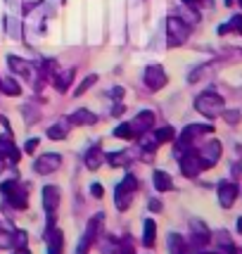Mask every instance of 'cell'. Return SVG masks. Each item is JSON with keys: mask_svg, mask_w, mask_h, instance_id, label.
Returning <instances> with one entry per match:
<instances>
[{"mask_svg": "<svg viewBox=\"0 0 242 254\" xmlns=\"http://www.w3.org/2000/svg\"><path fill=\"white\" fill-rule=\"evenodd\" d=\"M102 254H121V247L114 240H107V243L102 245Z\"/></svg>", "mask_w": 242, "mask_h": 254, "instance_id": "44dd1931", "label": "cell"}, {"mask_svg": "<svg viewBox=\"0 0 242 254\" xmlns=\"http://www.w3.org/2000/svg\"><path fill=\"white\" fill-rule=\"evenodd\" d=\"M107 159H110L112 166H123L131 162V155H128V152H117V155H110Z\"/></svg>", "mask_w": 242, "mask_h": 254, "instance_id": "2e32d148", "label": "cell"}, {"mask_svg": "<svg viewBox=\"0 0 242 254\" xmlns=\"http://www.w3.org/2000/svg\"><path fill=\"white\" fill-rule=\"evenodd\" d=\"M90 192H93V195H95V197H102V186H100V183H95V186H93V188H90Z\"/></svg>", "mask_w": 242, "mask_h": 254, "instance_id": "d4e9b609", "label": "cell"}, {"mask_svg": "<svg viewBox=\"0 0 242 254\" xmlns=\"http://www.w3.org/2000/svg\"><path fill=\"white\" fill-rule=\"evenodd\" d=\"M0 192L7 197L10 204H14L17 209H26V190L19 188V183L17 181H5L2 186H0Z\"/></svg>", "mask_w": 242, "mask_h": 254, "instance_id": "7a4b0ae2", "label": "cell"}, {"mask_svg": "<svg viewBox=\"0 0 242 254\" xmlns=\"http://www.w3.org/2000/svg\"><path fill=\"white\" fill-rule=\"evenodd\" d=\"M112 95H114L117 100H121V98H123V88H114V90H112Z\"/></svg>", "mask_w": 242, "mask_h": 254, "instance_id": "484cf974", "label": "cell"}, {"mask_svg": "<svg viewBox=\"0 0 242 254\" xmlns=\"http://www.w3.org/2000/svg\"><path fill=\"white\" fill-rule=\"evenodd\" d=\"M7 64H10V69H12V74L14 76H22V78H29L33 83V66L26 62V60H22V57H14V55H10L7 57Z\"/></svg>", "mask_w": 242, "mask_h": 254, "instance_id": "52a82bcc", "label": "cell"}, {"mask_svg": "<svg viewBox=\"0 0 242 254\" xmlns=\"http://www.w3.org/2000/svg\"><path fill=\"white\" fill-rule=\"evenodd\" d=\"M24 147H26V152H33V147H38V138H31V140L24 145Z\"/></svg>", "mask_w": 242, "mask_h": 254, "instance_id": "cb8c5ba5", "label": "cell"}, {"mask_svg": "<svg viewBox=\"0 0 242 254\" xmlns=\"http://www.w3.org/2000/svg\"><path fill=\"white\" fill-rule=\"evenodd\" d=\"M100 164H102V152H100V147L88 150V155H86V166H88V169H98Z\"/></svg>", "mask_w": 242, "mask_h": 254, "instance_id": "4fadbf2b", "label": "cell"}, {"mask_svg": "<svg viewBox=\"0 0 242 254\" xmlns=\"http://www.w3.org/2000/svg\"><path fill=\"white\" fill-rule=\"evenodd\" d=\"M135 178L133 176H126L121 181L117 190H114V202H117V209L119 211H126L131 207V199H133V192H135Z\"/></svg>", "mask_w": 242, "mask_h": 254, "instance_id": "6da1fadb", "label": "cell"}, {"mask_svg": "<svg viewBox=\"0 0 242 254\" xmlns=\"http://www.w3.org/2000/svg\"><path fill=\"white\" fill-rule=\"evenodd\" d=\"M71 81H74V71L69 69V71H62V74H55V76H53V86H55L60 93H66L69 86H71Z\"/></svg>", "mask_w": 242, "mask_h": 254, "instance_id": "9c48e42d", "label": "cell"}, {"mask_svg": "<svg viewBox=\"0 0 242 254\" xmlns=\"http://www.w3.org/2000/svg\"><path fill=\"white\" fill-rule=\"evenodd\" d=\"M166 138H171V128H162V131L157 133V140H159V143H164Z\"/></svg>", "mask_w": 242, "mask_h": 254, "instance_id": "603a6c76", "label": "cell"}, {"mask_svg": "<svg viewBox=\"0 0 242 254\" xmlns=\"http://www.w3.org/2000/svg\"><path fill=\"white\" fill-rule=\"evenodd\" d=\"M152 122H154V117H152V112H140L135 119L131 122V126L135 128V133L140 135L143 131H150V126H152Z\"/></svg>", "mask_w": 242, "mask_h": 254, "instance_id": "ba28073f", "label": "cell"}, {"mask_svg": "<svg viewBox=\"0 0 242 254\" xmlns=\"http://www.w3.org/2000/svg\"><path fill=\"white\" fill-rule=\"evenodd\" d=\"M7 5H10V10H14V7L19 5V0H7Z\"/></svg>", "mask_w": 242, "mask_h": 254, "instance_id": "4316f807", "label": "cell"}, {"mask_svg": "<svg viewBox=\"0 0 242 254\" xmlns=\"http://www.w3.org/2000/svg\"><path fill=\"white\" fill-rule=\"evenodd\" d=\"M12 245H14V233L0 228V247H12Z\"/></svg>", "mask_w": 242, "mask_h": 254, "instance_id": "d6986e66", "label": "cell"}, {"mask_svg": "<svg viewBox=\"0 0 242 254\" xmlns=\"http://www.w3.org/2000/svg\"><path fill=\"white\" fill-rule=\"evenodd\" d=\"M114 135H117V138H121V140H133V138H138V133H135V128L131 126V122L121 124L119 128L114 131Z\"/></svg>", "mask_w": 242, "mask_h": 254, "instance_id": "7c38bea8", "label": "cell"}, {"mask_svg": "<svg viewBox=\"0 0 242 254\" xmlns=\"http://www.w3.org/2000/svg\"><path fill=\"white\" fill-rule=\"evenodd\" d=\"M0 90H2L5 95H19V93H22V86L17 83L14 76H7V78H0Z\"/></svg>", "mask_w": 242, "mask_h": 254, "instance_id": "8fae6325", "label": "cell"}, {"mask_svg": "<svg viewBox=\"0 0 242 254\" xmlns=\"http://www.w3.org/2000/svg\"><path fill=\"white\" fill-rule=\"evenodd\" d=\"M57 204H60V192H57L55 186H45L43 188V207L45 214H48V231H53V216L57 211Z\"/></svg>", "mask_w": 242, "mask_h": 254, "instance_id": "3957f363", "label": "cell"}, {"mask_svg": "<svg viewBox=\"0 0 242 254\" xmlns=\"http://www.w3.org/2000/svg\"><path fill=\"white\" fill-rule=\"evenodd\" d=\"M48 254H62V233L60 231H50V247H48Z\"/></svg>", "mask_w": 242, "mask_h": 254, "instance_id": "5bb4252c", "label": "cell"}, {"mask_svg": "<svg viewBox=\"0 0 242 254\" xmlns=\"http://www.w3.org/2000/svg\"><path fill=\"white\" fill-rule=\"evenodd\" d=\"M145 83H147V88H150V90H159V88H164V83H166V74H164V69H162L159 64L147 66V71H145Z\"/></svg>", "mask_w": 242, "mask_h": 254, "instance_id": "8992f818", "label": "cell"}, {"mask_svg": "<svg viewBox=\"0 0 242 254\" xmlns=\"http://www.w3.org/2000/svg\"><path fill=\"white\" fill-rule=\"evenodd\" d=\"M48 138H50V140H64L66 138V126L64 124H55V126H50V128H48Z\"/></svg>", "mask_w": 242, "mask_h": 254, "instance_id": "9a60e30c", "label": "cell"}, {"mask_svg": "<svg viewBox=\"0 0 242 254\" xmlns=\"http://www.w3.org/2000/svg\"><path fill=\"white\" fill-rule=\"evenodd\" d=\"M166 29H169V45H171V48H174V45H181L183 41H185L187 29L181 24V19H178V17H169Z\"/></svg>", "mask_w": 242, "mask_h": 254, "instance_id": "277c9868", "label": "cell"}, {"mask_svg": "<svg viewBox=\"0 0 242 254\" xmlns=\"http://www.w3.org/2000/svg\"><path fill=\"white\" fill-rule=\"evenodd\" d=\"M69 122L74 124V126H81V124H95L98 122V117L88 110H76L71 117H69Z\"/></svg>", "mask_w": 242, "mask_h": 254, "instance_id": "30bf717a", "label": "cell"}, {"mask_svg": "<svg viewBox=\"0 0 242 254\" xmlns=\"http://www.w3.org/2000/svg\"><path fill=\"white\" fill-rule=\"evenodd\" d=\"M119 247H121V254H135V247H133L131 238H123V243H121Z\"/></svg>", "mask_w": 242, "mask_h": 254, "instance_id": "7402d4cb", "label": "cell"}, {"mask_svg": "<svg viewBox=\"0 0 242 254\" xmlns=\"http://www.w3.org/2000/svg\"><path fill=\"white\" fill-rule=\"evenodd\" d=\"M154 186H157V190H166L171 186V181H169L162 171H157V174H154Z\"/></svg>", "mask_w": 242, "mask_h": 254, "instance_id": "ffe728a7", "label": "cell"}, {"mask_svg": "<svg viewBox=\"0 0 242 254\" xmlns=\"http://www.w3.org/2000/svg\"><path fill=\"white\" fill-rule=\"evenodd\" d=\"M60 164H62V157H60V155H41L38 159H36L33 169H36V174L48 176V174H53Z\"/></svg>", "mask_w": 242, "mask_h": 254, "instance_id": "5b68a950", "label": "cell"}, {"mask_svg": "<svg viewBox=\"0 0 242 254\" xmlns=\"http://www.w3.org/2000/svg\"><path fill=\"white\" fill-rule=\"evenodd\" d=\"M14 254H31V252H29L26 247H17V252H14Z\"/></svg>", "mask_w": 242, "mask_h": 254, "instance_id": "83f0119b", "label": "cell"}, {"mask_svg": "<svg viewBox=\"0 0 242 254\" xmlns=\"http://www.w3.org/2000/svg\"><path fill=\"white\" fill-rule=\"evenodd\" d=\"M154 223L152 221H147L145 223V233H143V243L147 245V247H152V243H154Z\"/></svg>", "mask_w": 242, "mask_h": 254, "instance_id": "e0dca14e", "label": "cell"}, {"mask_svg": "<svg viewBox=\"0 0 242 254\" xmlns=\"http://www.w3.org/2000/svg\"><path fill=\"white\" fill-rule=\"evenodd\" d=\"M95 81H98V76H95V74H93V76H88V78H83V81H81V86L74 90V95H83V93H86V90H88Z\"/></svg>", "mask_w": 242, "mask_h": 254, "instance_id": "ac0fdd59", "label": "cell"}]
</instances>
